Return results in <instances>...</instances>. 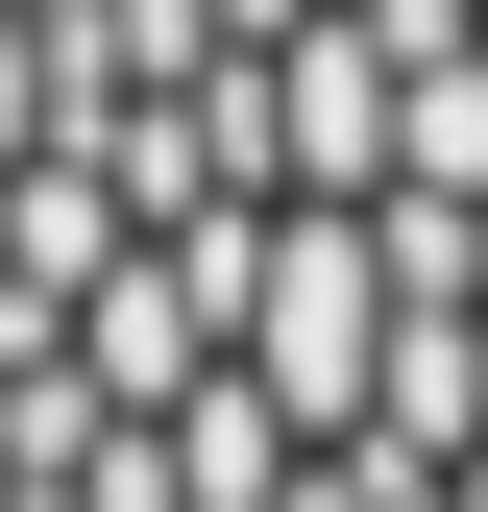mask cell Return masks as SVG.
I'll return each instance as SVG.
<instances>
[{"mask_svg": "<svg viewBox=\"0 0 488 512\" xmlns=\"http://www.w3.org/2000/svg\"><path fill=\"white\" fill-rule=\"evenodd\" d=\"M0 25H25V0H0Z\"/></svg>", "mask_w": 488, "mask_h": 512, "instance_id": "obj_1", "label": "cell"}]
</instances>
